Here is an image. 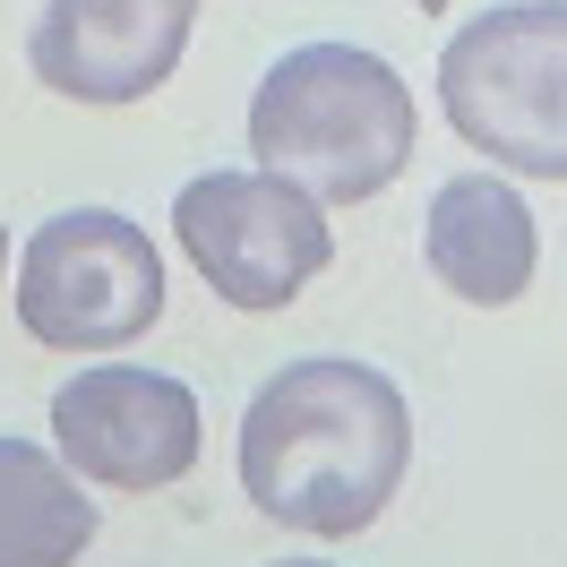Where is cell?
Wrapping results in <instances>:
<instances>
[{"mask_svg": "<svg viewBox=\"0 0 567 567\" xmlns=\"http://www.w3.org/2000/svg\"><path fill=\"white\" fill-rule=\"evenodd\" d=\"M413 473V404L379 361L301 353L258 379L241 413V491L284 533L353 542Z\"/></svg>", "mask_w": 567, "mask_h": 567, "instance_id": "1", "label": "cell"}, {"mask_svg": "<svg viewBox=\"0 0 567 567\" xmlns=\"http://www.w3.org/2000/svg\"><path fill=\"white\" fill-rule=\"evenodd\" d=\"M422 138L413 86L370 43H292L249 95V164L319 207L379 198Z\"/></svg>", "mask_w": 567, "mask_h": 567, "instance_id": "2", "label": "cell"}, {"mask_svg": "<svg viewBox=\"0 0 567 567\" xmlns=\"http://www.w3.org/2000/svg\"><path fill=\"white\" fill-rule=\"evenodd\" d=\"M439 112L498 173L567 181V0H498L439 43Z\"/></svg>", "mask_w": 567, "mask_h": 567, "instance_id": "3", "label": "cell"}, {"mask_svg": "<svg viewBox=\"0 0 567 567\" xmlns=\"http://www.w3.org/2000/svg\"><path fill=\"white\" fill-rule=\"evenodd\" d=\"M164 319V249L121 207H61L18 249V327L43 353H130Z\"/></svg>", "mask_w": 567, "mask_h": 567, "instance_id": "4", "label": "cell"}, {"mask_svg": "<svg viewBox=\"0 0 567 567\" xmlns=\"http://www.w3.org/2000/svg\"><path fill=\"white\" fill-rule=\"evenodd\" d=\"M173 241L224 310H292L336 267V224L319 198H301L276 173H241V164L181 181Z\"/></svg>", "mask_w": 567, "mask_h": 567, "instance_id": "5", "label": "cell"}, {"mask_svg": "<svg viewBox=\"0 0 567 567\" xmlns=\"http://www.w3.org/2000/svg\"><path fill=\"white\" fill-rule=\"evenodd\" d=\"M198 447H207V422H198V395L173 370L86 361L78 379L52 388V456L86 491H112V498L173 491L198 473Z\"/></svg>", "mask_w": 567, "mask_h": 567, "instance_id": "6", "label": "cell"}, {"mask_svg": "<svg viewBox=\"0 0 567 567\" xmlns=\"http://www.w3.org/2000/svg\"><path fill=\"white\" fill-rule=\"evenodd\" d=\"M198 35V0H43L27 70L70 104H146Z\"/></svg>", "mask_w": 567, "mask_h": 567, "instance_id": "7", "label": "cell"}, {"mask_svg": "<svg viewBox=\"0 0 567 567\" xmlns=\"http://www.w3.org/2000/svg\"><path fill=\"white\" fill-rule=\"evenodd\" d=\"M422 258L464 310H507V301L533 292L542 224H533L525 189L507 173H456L439 181V198L422 215Z\"/></svg>", "mask_w": 567, "mask_h": 567, "instance_id": "8", "label": "cell"}, {"mask_svg": "<svg viewBox=\"0 0 567 567\" xmlns=\"http://www.w3.org/2000/svg\"><path fill=\"white\" fill-rule=\"evenodd\" d=\"M95 542V491L35 439H0V567H78Z\"/></svg>", "mask_w": 567, "mask_h": 567, "instance_id": "9", "label": "cell"}, {"mask_svg": "<svg viewBox=\"0 0 567 567\" xmlns=\"http://www.w3.org/2000/svg\"><path fill=\"white\" fill-rule=\"evenodd\" d=\"M276 567H336V559H276Z\"/></svg>", "mask_w": 567, "mask_h": 567, "instance_id": "10", "label": "cell"}, {"mask_svg": "<svg viewBox=\"0 0 567 567\" xmlns=\"http://www.w3.org/2000/svg\"><path fill=\"white\" fill-rule=\"evenodd\" d=\"M0 276H9V224H0Z\"/></svg>", "mask_w": 567, "mask_h": 567, "instance_id": "11", "label": "cell"}, {"mask_svg": "<svg viewBox=\"0 0 567 567\" xmlns=\"http://www.w3.org/2000/svg\"><path fill=\"white\" fill-rule=\"evenodd\" d=\"M413 9H430V18H439V9H447V0H413Z\"/></svg>", "mask_w": 567, "mask_h": 567, "instance_id": "12", "label": "cell"}]
</instances>
